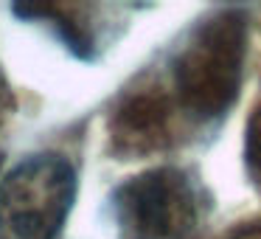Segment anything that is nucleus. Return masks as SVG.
<instances>
[{
  "instance_id": "nucleus-5",
  "label": "nucleus",
  "mask_w": 261,
  "mask_h": 239,
  "mask_svg": "<svg viewBox=\"0 0 261 239\" xmlns=\"http://www.w3.org/2000/svg\"><path fill=\"white\" fill-rule=\"evenodd\" d=\"M244 169L250 183L261 192V107L250 115L244 127Z\"/></svg>"
},
{
  "instance_id": "nucleus-1",
  "label": "nucleus",
  "mask_w": 261,
  "mask_h": 239,
  "mask_svg": "<svg viewBox=\"0 0 261 239\" xmlns=\"http://www.w3.org/2000/svg\"><path fill=\"white\" fill-rule=\"evenodd\" d=\"M247 14L216 9L191 26L171 59V90L182 115L211 121L233 107L244 79Z\"/></svg>"
},
{
  "instance_id": "nucleus-3",
  "label": "nucleus",
  "mask_w": 261,
  "mask_h": 239,
  "mask_svg": "<svg viewBox=\"0 0 261 239\" xmlns=\"http://www.w3.org/2000/svg\"><path fill=\"white\" fill-rule=\"evenodd\" d=\"M113 214L124 239H182L199 214V197L186 172L160 166L121 183Z\"/></svg>"
},
{
  "instance_id": "nucleus-2",
  "label": "nucleus",
  "mask_w": 261,
  "mask_h": 239,
  "mask_svg": "<svg viewBox=\"0 0 261 239\" xmlns=\"http://www.w3.org/2000/svg\"><path fill=\"white\" fill-rule=\"evenodd\" d=\"M76 197V172L62 155H34L0 183V239H57Z\"/></svg>"
},
{
  "instance_id": "nucleus-6",
  "label": "nucleus",
  "mask_w": 261,
  "mask_h": 239,
  "mask_svg": "<svg viewBox=\"0 0 261 239\" xmlns=\"http://www.w3.org/2000/svg\"><path fill=\"white\" fill-rule=\"evenodd\" d=\"M233 239H261V225H258V228H247V231L236 233Z\"/></svg>"
},
{
  "instance_id": "nucleus-4",
  "label": "nucleus",
  "mask_w": 261,
  "mask_h": 239,
  "mask_svg": "<svg viewBox=\"0 0 261 239\" xmlns=\"http://www.w3.org/2000/svg\"><path fill=\"white\" fill-rule=\"evenodd\" d=\"M174 99L160 87L132 90L110 115V144L121 158H143L163 152L174 141Z\"/></svg>"
}]
</instances>
